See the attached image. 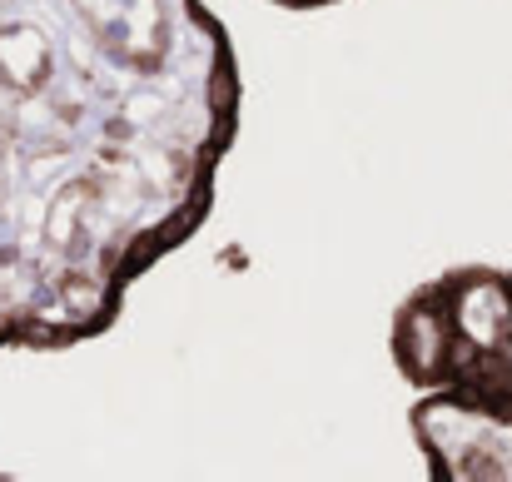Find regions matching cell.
I'll use <instances>...</instances> for the list:
<instances>
[{"instance_id": "cell-1", "label": "cell", "mask_w": 512, "mask_h": 482, "mask_svg": "<svg viewBox=\"0 0 512 482\" xmlns=\"http://www.w3.org/2000/svg\"><path fill=\"white\" fill-rule=\"evenodd\" d=\"M239 110L204 0H0V353L120 323L209 224Z\"/></svg>"}, {"instance_id": "cell-2", "label": "cell", "mask_w": 512, "mask_h": 482, "mask_svg": "<svg viewBox=\"0 0 512 482\" xmlns=\"http://www.w3.org/2000/svg\"><path fill=\"white\" fill-rule=\"evenodd\" d=\"M393 368L418 388L413 443L438 482H512V269L458 264L388 323Z\"/></svg>"}, {"instance_id": "cell-3", "label": "cell", "mask_w": 512, "mask_h": 482, "mask_svg": "<svg viewBox=\"0 0 512 482\" xmlns=\"http://www.w3.org/2000/svg\"><path fill=\"white\" fill-rule=\"evenodd\" d=\"M279 10H329V5H343V0H269Z\"/></svg>"}]
</instances>
